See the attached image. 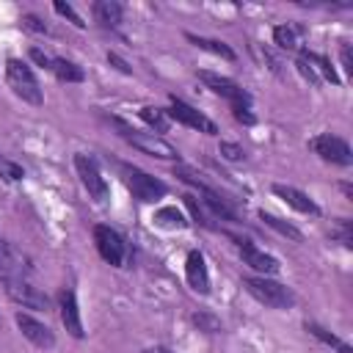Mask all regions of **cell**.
<instances>
[{
    "instance_id": "obj_18",
    "label": "cell",
    "mask_w": 353,
    "mask_h": 353,
    "mask_svg": "<svg viewBox=\"0 0 353 353\" xmlns=\"http://www.w3.org/2000/svg\"><path fill=\"white\" fill-rule=\"evenodd\" d=\"M188 36V41H193L196 47H201V50H207V52H212V55H221V58H226V61H234V50L229 47V44H223V41H218V39H204V36H196V33H185Z\"/></svg>"
},
{
    "instance_id": "obj_21",
    "label": "cell",
    "mask_w": 353,
    "mask_h": 353,
    "mask_svg": "<svg viewBox=\"0 0 353 353\" xmlns=\"http://www.w3.org/2000/svg\"><path fill=\"white\" fill-rule=\"evenodd\" d=\"M306 331H312L320 342H325V345H331L334 350H339V353H353V347L347 345V342H342L339 336H334L331 331H325L323 325H317V323H306Z\"/></svg>"
},
{
    "instance_id": "obj_19",
    "label": "cell",
    "mask_w": 353,
    "mask_h": 353,
    "mask_svg": "<svg viewBox=\"0 0 353 353\" xmlns=\"http://www.w3.org/2000/svg\"><path fill=\"white\" fill-rule=\"evenodd\" d=\"M301 55H303V58L312 63V69H314V72H320L328 83H334V85L339 83V77H336V72H334V66H331V61H328L325 55H317V52H309V50H303Z\"/></svg>"
},
{
    "instance_id": "obj_12",
    "label": "cell",
    "mask_w": 353,
    "mask_h": 353,
    "mask_svg": "<svg viewBox=\"0 0 353 353\" xmlns=\"http://www.w3.org/2000/svg\"><path fill=\"white\" fill-rule=\"evenodd\" d=\"M240 256H243V262H245L248 268L259 270L262 276H273V273H279V259L270 256V254H265L262 248H256L251 240H243V243H240Z\"/></svg>"
},
{
    "instance_id": "obj_3",
    "label": "cell",
    "mask_w": 353,
    "mask_h": 353,
    "mask_svg": "<svg viewBox=\"0 0 353 353\" xmlns=\"http://www.w3.org/2000/svg\"><path fill=\"white\" fill-rule=\"evenodd\" d=\"M6 80H8L11 91H14L19 99H25V102H30V105H41V102H44L41 88H39V80H36V74L30 72V66H28L25 61L8 58V63H6Z\"/></svg>"
},
{
    "instance_id": "obj_10",
    "label": "cell",
    "mask_w": 353,
    "mask_h": 353,
    "mask_svg": "<svg viewBox=\"0 0 353 353\" xmlns=\"http://www.w3.org/2000/svg\"><path fill=\"white\" fill-rule=\"evenodd\" d=\"M6 292H8L11 301L22 303L25 309H47V306H50V298H47L39 287H33L28 279L8 281V284H6Z\"/></svg>"
},
{
    "instance_id": "obj_11",
    "label": "cell",
    "mask_w": 353,
    "mask_h": 353,
    "mask_svg": "<svg viewBox=\"0 0 353 353\" xmlns=\"http://www.w3.org/2000/svg\"><path fill=\"white\" fill-rule=\"evenodd\" d=\"M17 325H19L22 336L30 339L36 347H47V350H50V347L55 345V334H52L41 320H36V317H30V314L17 312Z\"/></svg>"
},
{
    "instance_id": "obj_29",
    "label": "cell",
    "mask_w": 353,
    "mask_h": 353,
    "mask_svg": "<svg viewBox=\"0 0 353 353\" xmlns=\"http://www.w3.org/2000/svg\"><path fill=\"white\" fill-rule=\"evenodd\" d=\"M55 11H58L61 17H66V19L72 22V25H77V28H85L83 17H80V14H77V11H74V8L69 6V3H61V0H58V3H55Z\"/></svg>"
},
{
    "instance_id": "obj_8",
    "label": "cell",
    "mask_w": 353,
    "mask_h": 353,
    "mask_svg": "<svg viewBox=\"0 0 353 353\" xmlns=\"http://www.w3.org/2000/svg\"><path fill=\"white\" fill-rule=\"evenodd\" d=\"M168 116L176 119V121H182V124H188V127H193V130H199V132H204V135H215V132H218V127H215L212 119H207L201 110L190 108L188 102H182V99H176V97H171Z\"/></svg>"
},
{
    "instance_id": "obj_28",
    "label": "cell",
    "mask_w": 353,
    "mask_h": 353,
    "mask_svg": "<svg viewBox=\"0 0 353 353\" xmlns=\"http://www.w3.org/2000/svg\"><path fill=\"white\" fill-rule=\"evenodd\" d=\"M0 176H6V179H11V182H19V179L25 176V171H22V165H17L14 160L0 157Z\"/></svg>"
},
{
    "instance_id": "obj_23",
    "label": "cell",
    "mask_w": 353,
    "mask_h": 353,
    "mask_svg": "<svg viewBox=\"0 0 353 353\" xmlns=\"http://www.w3.org/2000/svg\"><path fill=\"white\" fill-rule=\"evenodd\" d=\"M141 119H143L154 132H165V130H168V116H165V110H160V108H152V105L141 108Z\"/></svg>"
},
{
    "instance_id": "obj_1",
    "label": "cell",
    "mask_w": 353,
    "mask_h": 353,
    "mask_svg": "<svg viewBox=\"0 0 353 353\" xmlns=\"http://www.w3.org/2000/svg\"><path fill=\"white\" fill-rule=\"evenodd\" d=\"M113 124H116L119 135H121L127 143H132L135 149H141L143 154L163 157V160H174V157H176V149H174L168 141H163L160 135H154V132H141V130H135L132 124H127L124 119H113Z\"/></svg>"
},
{
    "instance_id": "obj_2",
    "label": "cell",
    "mask_w": 353,
    "mask_h": 353,
    "mask_svg": "<svg viewBox=\"0 0 353 353\" xmlns=\"http://www.w3.org/2000/svg\"><path fill=\"white\" fill-rule=\"evenodd\" d=\"M243 287L265 306H273V309H290L295 303V295L290 287H284L281 281H273L268 276H248L243 279Z\"/></svg>"
},
{
    "instance_id": "obj_17",
    "label": "cell",
    "mask_w": 353,
    "mask_h": 353,
    "mask_svg": "<svg viewBox=\"0 0 353 353\" xmlns=\"http://www.w3.org/2000/svg\"><path fill=\"white\" fill-rule=\"evenodd\" d=\"M157 226H165V229H185L188 226V218L182 215V210H176L174 204H165L160 210H154V218H152Z\"/></svg>"
},
{
    "instance_id": "obj_22",
    "label": "cell",
    "mask_w": 353,
    "mask_h": 353,
    "mask_svg": "<svg viewBox=\"0 0 353 353\" xmlns=\"http://www.w3.org/2000/svg\"><path fill=\"white\" fill-rule=\"evenodd\" d=\"M259 221H265L270 229H276L279 234H284V237H290V240H301V237H303L292 223H287V221H281V218H276V215H270V212H265V210L259 212Z\"/></svg>"
},
{
    "instance_id": "obj_4",
    "label": "cell",
    "mask_w": 353,
    "mask_h": 353,
    "mask_svg": "<svg viewBox=\"0 0 353 353\" xmlns=\"http://www.w3.org/2000/svg\"><path fill=\"white\" fill-rule=\"evenodd\" d=\"M121 174H124L127 188L132 190V196L141 199V201H157V199H163L168 193L165 182L154 179L152 174H146V171H141L135 165H121Z\"/></svg>"
},
{
    "instance_id": "obj_5",
    "label": "cell",
    "mask_w": 353,
    "mask_h": 353,
    "mask_svg": "<svg viewBox=\"0 0 353 353\" xmlns=\"http://www.w3.org/2000/svg\"><path fill=\"white\" fill-rule=\"evenodd\" d=\"M94 243H97L99 256H102L108 265H116V268L124 265L127 245H124V240H121V234H119L116 229H110V226H105V223L94 226Z\"/></svg>"
},
{
    "instance_id": "obj_13",
    "label": "cell",
    "mask_w": 353,
    "mask_h": 353,
    "mask_svg": "<svg viewBox=\"0 0 353 353\" xmlns=\"http://www.w3.org/2000/svg\"><path fill=\"white\" fill-rule=\"evenodd\" d=\"M58 301H61V323H63V328L74 339H83V320H80V309H77L74 292L72 290H61Z\"/></svg>"
},
{
    "instance_id": "obj_34",
    "label": "cell",
    "mask_w": 353,
    "mask_h": 353,
    "mask_svg": "<svg viewBox=\"0 0 353 353\" xmlns=\"http://www.w3.org/2000/svg\"><path fill=\"white\" fill-rule=\"evenodd\" d=\"M331 234H334V237H339L345 245H350V240H353V237H350V223H347V221H342V223H339V229H334Z\"/></svg>"
},
{
    "instance_id": "obj_37",
    "label": "cell",
    "mask_w": 353,
    "mask_h": 353,
    "mask_svg": "<svg viewBox=\"0 0 353 353\" xmlns=\"http://www.w3.org/2000/svg\"><path fill=\"white\" fill-rule=\"evenodd\" d=\"M143 353H171L168 347H160V345H154V347H146Z\"/></svg>"
},
{
    "instance_id": "obj_16",
    "label": "cell",
    "mask_w": 353,
    "mask_h": 353,
    "mask_svg": "<svg viewBox=\"0 0 353 353\" xmlns=\"http://www.w3.org/2000/svg\"><path fill=\"white\" fill-rule=\"evenodd\" d=\"M121 14H124V8L116 0H97L94 3V19L102 28H116L121 22Z\"/></svg>"
},
{
    "instance_id": "obj_26",
    "label": "cell",
    "mask_w": 353,
    "mask_h": 353,
    "mask_svg": "<svg viewBox=\"0 0 353 353\" xmlns=\"http://www.w3.org/2000/svg\"><path fill=\"white\" fill-rule=\"evenodd\" d=\"M182 199H185V204H188V210H190V215H193V221H196V223H201V226H207V229H212V223L207 221V215H204V210H201V204L196 201V196H190V193H185Z\"/></svg>"
},
{
    "instance_id": "obj_38",
    "label": "cell",
    "mask_w": 353,
    "mask_h": 353,
    "mask_svg": "<svg viewBox=\"0 0 353 353\" xmlns=\"http://www.w3.org/2000/svg\"><path fill=\"white\" fill-rule=\"evenodd\" d=\"M3 243H6V240H3V237H0V245H3Z\"/></svg>"
},
{
    "instance_id": "obj_14",
    "label": "cell",
    "mask_w": 353,
    "mask_h": 353,
    "mask_svg": "<svg viewBox=\"0 0 353 353\" xmlns=\"http://www.w3.org/2000/svg\"><path fill=\"white\" fill-rule=\"evenodd\" d=\"M185 276H188V284L207 295L210 292V273H207V265H204V254L201 251H190L188 259H185Z\"/></svg>"
},
{
    "instance_id": "obj_35",
    "label": "cell",
    "mask_w": 353,
    "mask_h": 353,
    "mask_svg": "<svg viewBox=\"0 0 353 353\" xmlns=\"http://www.w3.org/2000/svg\"><path fill=\"white\" fill-rule=\"evenodd\" d=\"M342 66H345L347 74H353V61H350V47L347 44L342 47Z\"/></svg>"
},
{
    "instance_id": "obj_27",
    "label": "cell",
    "mask_w": 353,
    "mask_h": 353,
    "mask_svg": "<svg viewBox=\"0 0 353 353\" xmlns=\"http://www.w3.org/2000/svg\"><path fill=\"white\" fill-rule=\"evenodd\" d=\"M218 152H221L226 160H232V163H240V160H245V152H243V146H240V143H232V141H221Z\"/></svg>"
},
{
    "instance_id": "obj_15",
    "label": "cell",
    "mask_w": 353,
    "mask_h": 353,
    "mask_svg": "<svg viewBox=\"0 0 353 353\" xmlns=\"http://www.w3.org/2000/svg\"><path fill=\"white\" fill-rule=\"evenodd\" d=\"M273 193L279 196V199H284L292 210H298V212H306V215H317L320 212V207L306 196V193H301L298 188H290V185H273Z\"/></svg>"
},
{
    "instance_id": "obj_32",
    "label": "cell",
    "mask_w": 353,
    "mask_h": 353,
    "mask_svg": "<svg viewBox=\"0 0 353 353\" xmlns=\"http://www.w3.org/2000/svg\"><path fill=\"white\" fill-rule=\"evenodd\" d=\"M30 58H33L39 66H44V69H52V61H55V58H50L47 52H41L39 47H33V50H30Z\"/></svg>"
},
{
    "instance_id": "obj_6",
    "label": "cell",
    "mask_w": 353,
    "mask_h": 353,
    "mask_svg": "<svg viewBox=\"0 0 353 353\" xmlns=\"http://www.w3.org/2000/svg\"><path fill=\"white\" fill-rule=\"evenodd\" d=\"M74 168H77V176H80L83 188L88 190V196H94L97 201H105L108 199V182H105L102 171L97 168V163L88 154H77L74 157Z\"/></svg>"
},
{
    "instance_id": "obj_36",
    "label": "cell",
    "mask_w": 353,
    "mask_h": 353,
    "mask_svg": "<svg viewBox=\"0 0 353 353\" xmlns=\"http://www.w3.org/2000/svg\"><path fill=\"white\" fill-rule=\"evenodd\" d=\"M108 61H110V63H116V69H119V72L130 74V66H127V63H124V61H121L119 55H113V52H110V55H108Z\"/></svg>"
},
{
    "instance_id": "obj_9",
    "label": "cell",
    "mask_w": 353,
    "mask_h": 353,
    "mask_svg": "<svg viewBox=\"0 0 353 353\" xmlns=\"http://www.w3.org/2000/svg\"><path fill=\"white\" fill-rule=\"evenodd\" d=\"M199 80H201L210 91H215L218 97L229 99L232 108H234V105H248V102H251L248 94H245L234 80H229V77H221V74H215V72H199Z\"/></svg>"
},
{
    "instance_id": "obj_30",
    "label": "cell",
    "mask_w": 353,
    "mask_h": 353,
    "mask_svg": "<svg viewBox=\"0 0 353 353\" xmlns=\"http://www.w3.org/2000/svg\"><path fill=\"white\" fill-rule=\"evenodd\" d=\"M298 72H301V74H303V77H306L309 83H320V77H317V72L312 69V63H309V61H306L303 55L298 58Z\"/></svg>"
},
{
    "instance_id": "obj_31",
    "label": "cell",
    "mask_w": 353,
    "mask_h": 353,
    "mask_svg": "<svg viewBox=\"0 0 353 353\" xmlns=\"http://www.w3.org/2000/svg\"><path fill=\"white\" fill-rule=\"evenodd\" d=\"M232 113H234V119H237V121H243V124H254V113H251V108H248V105H234V108H232Z\"/></svg>"
},
{
    "instance_id": "obj_20",
    "label": "cell",
    "mask_w": 353,
    "mask_h": 353,
    "mask_svg": "<svg viewBox=\"0 0 353 353\" xmlns=\"http://www.w3.org/2000/svg\"><path fill=\"white\" fill-rule=\"evenodd\" d=\"M52 72H55L58 80H66V83H80L83 80V69L77 63L66 61V58H55L52 61Z\"/></svg>"
},
{
    "instance_id": "obj_24",
    "label": "cell",
    "mask_w": 353,
    "mask_h": 353,
    "mask_svg": "<svg viewBox=\"0 0 353 353\" xmlns=\"http://www.w3.org/2000/svg\"><path fill=\"white\" fill-rule=\"evenodd\" d=\"M273 41H276L281 50H298V33H295V28H290V25L273 28Z\"/></svg>"
},
{
    "instance_id": "obj_33",
    "label": "cell",
    "mask_w": 353,
    "mask_h": 353,
    "mask_svg": "<svg viewBox=\"0 0 353 353\" xmlns=\"http://www.w3.org/2000/svg\"><path fill=\"white\" fill-rule=\"evenodd\" d=\"M22 22H25V28H28V30H36V33H47V25H44L39 17H33V14H28Z\"/></svg>"
},
{
    "instance_id": "obj_25",
    "label": "cell",
    "mask_w": 353,
    "mask_h": 353,
    "mask_svg": "<svg viewBox=\"0 0 353 353\" xmlns=\"http://www.w3.org/2000/svg\"><path fill=\"white\" fill-rule=\"evenodd\" d=\"M193 323H196L201 331H207V334H218V331H221V320H218L215 314H210V312H196V314H193Z\"/></svg>"
},
{
    "instance_id": "obj_7",
    "label": "cell",
    "mask_w": 353,
    "mask_h": 353,
    "mask_svg": "<svg viewBox=\"0 0 353 353\" xmlns=\"http://www.w3.org/2000/svg\"><path fill=\"white\" fill-rule=\"evenodd\" d=\"M312 149H314L323 160L336 163V165H350V160H353L347 141L339 138V135H331V132H323V135L312 138Z\"/></svg>"
}]
</instances>
